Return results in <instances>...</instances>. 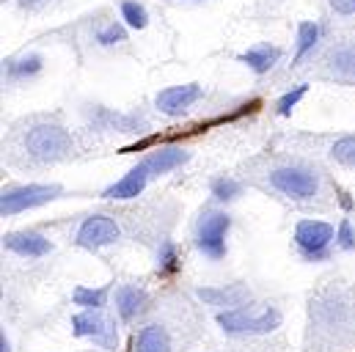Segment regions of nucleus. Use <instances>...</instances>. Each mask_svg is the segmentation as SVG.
Masks as SVG:
<instances>
[{
  "label": "nucleus",
  "mask_w": 355,
  "mask_h": 352,
  "mask_svg": "<svg viewBox=\"0 0 355 352\" xmlns=\"http://www.w3.org/2000/svg\"><path fill=\"white\" fill-rule=\"evenodd\" d=\"M336 240H339V245H342L345 251H353L355 248V231H353V223H350V220H342Z\"/></svg>",
  "instance_id": "cd10ccee"
},
{
  "label": "nucleus",
  "mask_w": 355,
  "mask_h": 352,
  "mask_svg": "<svg viewBox=\"0 0 355 352\" xmlns=\"http://www.w3.org/2000/svg\"><path fill=\"white\" fill-rule=\"evenodd\" d=\"M61 193H64L61 184H22V187H11L0 198V212H3V218H11V215H19L25 209L42 206V204L58 198Z\"/></svg>",
  "instance_id": "7ed1b4c3"
},
{
  "label": "nucleus",
  "mask_w": 355,
  "mask_h": 352,
  "mask_svg": "<svg viewBox=\"0 0 355 352\" xmlns=\"http://www.w3.org/2000/svg\"><path fill=\"white\" fill-rule=\"evenodd\" d=\"M278 58H281V47H275V44H254L237 55V61H243L257 75H267L278 64Z\"/></svg>",
  "instance_id": "2eb2a0df"
},
{
  "label": "nucleus",
  "mask_w": 355,
  "mask_h": 352,
  "mask_svg": "<svg viewBox=\"0 0 355 352\" xmlns=\"http://www.w3.org/2000/svg\"><path fill=\"white\" fill-rule=\"evenodd\" d=\"M198 297L212 303V306H243L245 300H251V292L240 283H232V286H220V289H198Z\"/></svg>",
  "instance_id": "f3484780"
},
{
  "label": "nucleus",
  "mask_w": 355,
  "mask_h": 352,
  "mask_svg": "<svg viewBox=\"0 0 355 352\" xmlns=\"http://www.w3.org/2000/svg\"><path fill=\"white\" fill-rule=\"evenodd\" d=\"M232 226V218L226 212H204L196 226V245L209 259L226 256V231Z\"/></svg>",
  "instance_id": "20e7f679"
},
{
  "label": "nucleus",
  "mask_w": 355,
  "mask_h": 352,
  "mask_svg": "<svg viewBox=\"0 0 355 352\" xmlns=\"http://www.w3.org/2000/svg\"><path fill=\"white\" fill-rule=\"evenodd\" d=\"M3 245L11 254L28 256V259H42V256L53 254V243L47 237H42L39 231H14V234H6L3 237Z\"/></svg>",
  "instance_id": "f8f14e48"
},
{
  "label": "nucleus",
  "mask_w": 355,
  "mask_h": 352,
  "mask_svg": "<svg viewBox=\"0 0 355 352\" xmlns=\"http://www.w3.org/2000/svg\"><path fill=\"white\" fill-rule=\"evenodd\" d=\"M96 42H99L102 47H110V44H119V42H127V30H124V25H119V22H107L105 28H99V30H96Z\"/></svg>",
  "instance_id": "a878e982"
},
{
  "label": "nucleus",
  "mask_w": 355,
  "mask_h": 352,
  "mask_svg": "<svg viewBox=\"0 0 355 352\" xmlns=\"http://www.w3.org/2000/svg\"><path fill=\"white\" fill-rule=\"evenodd\" d=\"M306 91H309V86L306 83H300V86H295L292 91H286L278 102H275V110H278V116H289L295 107H297V102L306 96Z\"/></svg>",
  "instance_id": "393cba45"
},
{
  "label": "nucleus",
  "mask_w": 355,
  "mask_h": 352,
  "mask_svg": "<svg viewBox=\"0 0 355 352\" xmlns=\"http://www.w3.org/2000/svg\"><path fill=\"white\" fill-rule=\"evenodd\" d=\"M121 19H124L130 28L144 30V28L149 25V11H146V6L138 3V0H124V3H121Z\"/></svg>",
  "instance_id": "412c9836"
},
{
  "label": "nucleus",
  "mask_w": 355,
  "mask_h": 352,
  "mask_svg": "<svg viewBox=\"0 0 355 352\" xmlns=\"http://www.w3.org/2000/svg\"><path fill=\"white\" fill-rule=\"evenodd\" d=\"M325 75L336 83L355 86V44L353 42H342L336 47L328 50L325 55Z\"/></svg>",
  "instance_id": "9b49d317"
},
{
  "label": "nucleus",
  "mask_w": 355,
  "mask_h": 352,
  "mask_svg": "<svg viewBox=\"0 0 355 352\" xmlns=\"http://www.w3.org/2000/svg\"><path fill=\"white\" fill-rule=\"evenodd\" d=\"M39 72H42V55H36V53L6 61V78L8 80H25V78H33Z\"/></svg>",
  "instance_id": "6ab92c4d"
},
{
  "label": "nucleus",
  "mask_w": 355,
  "mask_h": 352,
  "mask_svg": "<svg viewBox=\"0 0 355 352\" xmlns=\"http://www.w3.org/2000/svg\"><path fill=\"white\" fill-rule=\"evenodd\" d=\"M328 336V342H350L355 339V303L347 292L331 286L311 297V331Z\"/></svg>",
  "instance_id": "f257e3e1"
},
{
  "label": "nucleus",
  "mask_w": 355,
  "mask_h": 352,
  "mask_svg": "<svg viewBox=\"0 0 355 352\" xmlns=\"http://www.w3.org/2000/svg\"><path fill=\"white\" fill-rule=\"evenodd\" d=\"M149 168L144 166V163H138L130 174H124L119 182H113L102 195L105 198H135V195H141L144 193V187H146V182H149Z\"/></svg>",
  "instance_id": "4468645a"
},
{
  "label": "nucleus",
  "mask_w": 355,
  "mask_h": 352,
  "mask_svg": "<svg viewBox=\"0 0 355 352\" xmlns=\"http://www.w3.org/2000/svg\"><path fill=\"white\" fill-rule=\"evenodd\" d=\"M334 240V226L325 220H300L295 226V243L306 259H325Z\"/></svg>",
  "instance_id": "0eeeda50"
},
{
  "label": "nucleus",
  "mask_w": 355,
  "mask_h": 352,
  "mask_svg": "<svg viewBox=\"0 0 355 352\" xmlns=\"http://www.w3.org/2000/svg\"><path fill=\"white\" fill-rule=\"evenodd\" d=\"M19 3H22L25 8H39V6H42V3H47V0H19Z\"/></svg>",
  "instance_id": "c756f323"
},
{
  "label": "nucleus",
  "mask_w": 355,
  "mask_h": 352,
  "mask_svg": "<svg viewBox=\"0 0 355 352\" xmlns=\"http://www.w3.org/2000/svg\"><path fill=\"white\" fill-rule=\"evenodd\" d=\"M331 157L345 166V168H355V135H345L331 146Z\"/></svg>",
  "instance_id": "4be33fe9"
},
{
  "label": "nucleus",
  "mask_w": 355,
  "mask_h": 352,
  "mask_svg": "<svg viewBox=\"0 0 355 352\" xmlns=\"http://www.w3.org/2000/svg\"><path fill=\"white\" fill-rule=\"evenodd\" d=\"M135 352H171V339L166 333V328L160 325H149L138 333Z\"/></svg>",
  "instance_id": "a211bd4d"
},
{
  "label": "nucleus",
  "mask_w": 355,
  "mask_h": 352,
  "mask_svg": "<svg viewBox=\"0 0 355 352\" xmlns=\"http://www.w3.org/2000/svg\"><path fill=\"white\" fill-rule=\"evenodd\" d=\"M187 160H190V152L187 149H182V146H163V149H155L152 155H146L141 163L149 168L152 176H160L174 171L179 166H184Z\"/></svg>",
  "instance_id": "ddd939ff"
},
{
  "label": "nucleus",
  "mask_w": 355,
  "mask_h": 352,
  "mask_svg": "<svg viewBox=\"0 0 355 352\" xmlns=\"http://www.w3.org/2000/svg\"><path fill=\"white\" fill-rule=\"evenodd\" d=\"M72 328H75V336L80 339H94L96 344L102 347H113L116 344V331L110 328V322L99 314V308H89L83 314H75L72 317Z\"/></svg>",
  "instance_id": "9d476101"
},
{
  "label": "nucleus",
  "mask_w": 355,
  "mask_h": 352,
  "mask_svg": "<svg viewBox=\"0 0 355 352\" xmlns=\"http://www.w3.org/2000/svg\"><path fill=\"white\" fill-rule=\"evenodd\" d=\"M0 352H8V342H6V336L0 339Z\"/></svg>",
  "instance_id": "7c9ffc66"
},
{
  "label": "nucleus",
  "mask_w": 355,
  "mask_h": 352,
  "mask_svg": "<svg viewBox=\"0 0 355 352\" xmlns=\"http://www.w3.org/2000/svg\"><path fill=\"white\" fill-rule=\"evenodd\" d=\"M201 96H204V88L198 86V83L168 86L155 96V105H157V110L166 113V116H184L187 107H190L193 102H198Z\"/></svg>",
  "instance_id": "1a4fd4ad"
},
{
  "label": "nucleus",
  "mask_w": 355,
  "mask_h": 352,
  "mask_svg": "<svg viewBox=\"0 0 355 352\" xmlns=\"http://www.w3.org/2000/svg\"><path fill=\"white\" fill-rule=\"evenodd\" d=\"M240 190H243V184H240L237 179H232V176H218V179H212V195H215L218 201H234V198L240 195Z\"/></svg>",
  "instance_id": "5701e85b"
},
{
  "label": "nucleus",
  "mask_w": 355,
  "mask_h": 352,
  "mask_svg": "<svg viewBox=\"0 0 355 352\" xmlns=\"http://www.w3.org/2000/svg\"><path fill=\"white\" fill-rule=\"evenodd\" d=\"M328 3L339 17H353L355 14V0H328Z\"/></svg>",
  "instance_id": "c85d7f7f"
},
{
  "label": "nucleus",
  "mask_w": 355,
  "mask_h": 352,
  "mask_svg": "<svg viewBox=\"0 0 355 352\" xmlns=\"http://www.w3.org/2000/svg\"><path fill=\"white\" fill-rule=\"evenodd\" d=\"M105 297H107V289H89V286H78L75 289V303L83 306V308H102L105 306Z\"/></svg>",
  "instance_id": "b1692460"
},
{
  "label": "nucleus",
  "mask_w": 355,
  "mask_h": 352,
  "mask_svg": "<svg viewBox=\"0 0 355 352\" xmlns=\"http://www.w3.org/2000/svg\"><path fill=\"white\" fill-rule=\"evenodd\" d=\"M146 303H149V294L144 289L132 286V283H124V286L116 289V308H119L121 319H127V322L135 319L138 314H144Z\"/></svg>",
  "instance_id": "dca6fc26"
},
{
  "label": "nucleus",
  "mask_w": 355,
  "mask_h": 352,
  "mask_svg": "<svg viewBox=\"0 0 355 352\" xmlns=\"http://www.w3.org/2000/svg\"><path fill=\"white\" fill-rule=\"evenodd\" d=\"M270 187L289 195V198H297V201H306V198H314L317 190H320V179L314 171L309 168H297V166H284V168H275L270 171Z\"/></svg>",
  "instance_id": "39448f33"
},
{
  "label": "nucleus",
  "mask_w": 355,
  "mask_h": 352,
  "mask_svg": "<svg viewBox=\"0 0 355 352\" xmlns=\"http://www.w3.org/2000/svg\"><path fill=\"white\" fill-rule=\"evenodd\" d=\"M157 264H160V272L163 275H174L179 270V254H177V245L168 240V243H163V248H160V256H157Z\"/></svg>",
  "instance_id": "bb28decb"
},
{
  "label": "nucleus",
  "mask_w": 355,
  "mask_h": 352,
  "mask_svg": "<svg viewBox=\"0 0 355 352\" xmlns=\"http://www.w3.org/2000/svg\"><path fill=\"white\" fill-rule=\"evenodd\" d=\"M119 237H121V229L107 215H91L78 229V245L86 248V251H99V248L116 243Z\"/></svg>",
  "instance_id": "6e6552de"
},
{
  "label": "nucleus",
  "mask_w": 355,
  "mask_h": 352,
  "mask_svg": "<svg viewBox=\"0 0 355 352\" xmlns=\"http://www.w3.org/2000/svg\"><path fill=\"white\" fill-rule=\"evenodd\" d=\"M317 39H320V25L317 22H300L297 25V47H295V64H300L311 50H314V44H317Z\"/></svg>",
  "instance_id": "aec40b11"
},
{
  "label": "nucleus",
  "mask_w": 355,
  "mask_h": 352,
  "mask_svg": "<svg viewBox=\"0 0 355 352\" xmlns=\"http://www.w3.org/2000/svg\"><path fill=\"white\" fill-rule=\"evenodd\" d=\"M22 146H25V152L33 160H39V163H55V160H61L72 149V138H69V132L61 124L44 121V124H36V127H31L25 132Z\"/></svg>",
  "instance_id": "f03ea898"
},
{
  "label": "nucleus",
  "mask_w": 355,
  "mask_h": 352,
  "mask_svg": "<svg viewBox=\"0 0 355 352\" xmlns=\"http://www.w3.org/2000/svg\"><path fill=\"white\" fill-rule=\"evenodd\" d=\"M281 322V314L275 308H267L262 314H248L243 308H229V311H220L218 314V325L226 331V333H270L272 328H278Z\"/></svg>",
  "instance_id": "423d86ee"
}]
</instances>
